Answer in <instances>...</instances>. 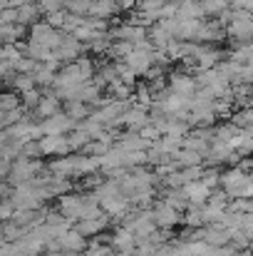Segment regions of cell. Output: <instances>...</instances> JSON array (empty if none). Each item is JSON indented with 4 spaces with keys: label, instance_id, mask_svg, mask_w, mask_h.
Masks as SVG:
<instances>
[{
    "label": "cell",
    "instance_id": "cell-2",
    "mask_svg": "<svg viewBox=\"0 0 253 256\" xmlns=\"http://www.w3.org/2000/svg\"><path fill=\"white\" fill-rule=\"evenodd\" d=\"M171 92L191 100V94L196 92V78H191V75H174L171 78Z\"/></svg>",
    "mask_w": 253,
    "mask_h": 256
},
{
    "label": "cell",
    "instance_id": "cell-4",
    "mask_svg": "<svg viewBox=\"0 0 253 256\" xmlns=\"http://www.w3.org/2000/svg\"><path fill=\"white\" fill-rule=\"evenodd\" d=\"M211 196V189L204 184V182H191V184H186V199L191 202V204H201V202H206Z\"/></svg>",
    "mask_w": 253,
    "mask_h": 256
},
{
    "label": "cell",
    "instance_id": "cell-3",
    "mask_svg": "<svg viewBox=\"0 0 253 256\" xmlns=\"http://www.w3.org/2000/svg\"><path fill=\"white\" fill-rule=\"evenodd\" d=\"M117 12V0H92L89 2V15L97 20H104Z\"/></svg>",
    "mask_w": 253,
    "mask_h": 256
},
{
    "label": "cell",
    "instance_id": "cell-1",
    "mask_svg": "<svg viewBox=\"0 0 253 256\" xmlns=\"http://www.w3.org/2000/svg\"><path fill=\"white\" fill-rule=\"evenodd\" d=\"M224 189H226V194H231V196H249V184H251V176L246 174V172L241 170H231L229 174H224Z\"/></svg>",
    "mask_w": 253,
    "mask_h": 256
},
{
    "label": "cell",
    "instance_id": "cell-5",
    "mask_svg": "<svg viewBox=\"0 0 253 256\" xmlns=\"http://www.w3.org/2000/svg\"><path fill=\"white\" fill-rule=\"evenodd\" d=\"M159 222H162V224H174V222H176V214H174V209H164V206H162V209H159Z\"/></svg>",
    "mask_w": 253,
    "mask_h": 256
}]
</instances>
